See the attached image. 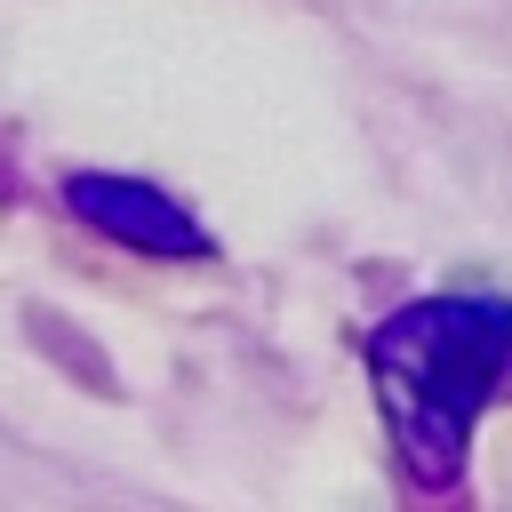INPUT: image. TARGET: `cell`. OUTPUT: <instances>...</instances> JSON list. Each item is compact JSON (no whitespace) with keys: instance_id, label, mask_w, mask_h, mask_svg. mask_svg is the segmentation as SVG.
Listing matches in <instances>:
<instances>
[{"instance_id":"1","label":"cell","mask_w":512,"mask_h":512,"mask_svg":"<svg viewBox=\"0 0 512 512\" xmlns=\"http://www.w3.org/2000/svg\"><path fill=\"white\" fill-rule=\"evenodd\" d=\"M512 368V304L504 296H424L368 336V376L400 464L416 480H456L472 416L496 400Z\"/></svg>"},{"instance_id":"2","label":"cell","mask_w":512,"mask_h":512,"mask_svg":"<svg viewBox=\"0 0 512 512\" xmlns=\"http://www.w3.org/2000/svg\"><path fill=\"white\" fill-rule=\"evenodd\" d=\"M64 200H72V216H80V224H96V232H104V240H120V248L176 256V264H200V256H208L200 216H184V208H176L160 184H144V176L80 168V176L64 184Z\"/></svg>"}]
</instances>
